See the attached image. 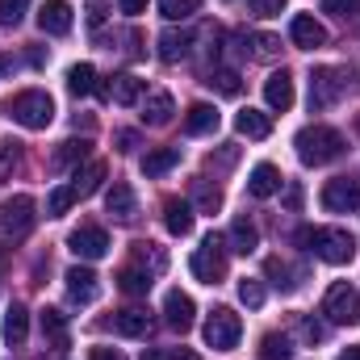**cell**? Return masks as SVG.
I'll return each mask as SVG.
<instances>
[{"instance_id":"cell-52","label":"cell","mask_w":360,"mask_h":360,"mask_svg":"<svg viewBox=\"0 0 360 360\" xmlns=\"http://www.w3.org/2000/svg\"><path fill=\"white\" fill-rule=\"evenodd\" d=\"M335 360H360V344H356V348H344Z\"/></svg>"},{"instance_id":"cell-2","label":"cell","mask_w":360,"mask_h":360,"mask_svg":"<svg viewBox=\"0 0 360 360\" xmlns=\"http://www.w3.org/2000/svg\"><path fill=\"white\" fill-rule=\"evenodd\" d=\"M293 239L306 252H314L319 260H327V264H348L356 256V239L348 231H340V226H302Z\"/></svg>"},{"instance_id":"cell-34","label":"cell","mask_w":360,"mask_h":360,"mask_svg":"<svg viewBox=\"0 0 360 360\" xmlns=\"http://www.w3.org/2000/svg\"><path fill=\"white\" fill-rule=\"evenodd\" d=\"M193 197H197V210H205V214H218V210H222V188L210 184V180H197Z\"/></svg>"},{"instance_id":"cell-36","label":"cell","mask_w":360,"mask_h":360,"mask_svg":"<svg viewBox=\"0 0 360 360\" xmlns=\"http://www.w3.org/2000/svg\"><path fill=\"white\" fill-rule=\"evenodd\" d=\"M205 84H210V89H218L222 96H239V89H243V84H239V72H231V68H214Z\"/></svg>"},{"instance_id":"cell-28","label":"cell","mask_w":360,"mask_h":360,"mask_svg":"<svg viewBox=\"0 0 360 360\" xmlns=\"http://www.w3.org/2000/svg\"><path fill=\"white\" fill-rule=\"evenodd\" d=\"M105 210H109L117 222H134V188H130V184H113L109 197H105Z\"/></svg>"},{"instance_id":"cell-15","label":"cell","mask_w":360,"mask_h":360,"mask_svg":"<svg viewBox=\"0 0 360 360\" xmlns=\"http://www.w3.org/2000/svg\"><path fill=\"white\" fill-rule=\"evenodd\" d=\"M38 30L42 34H68L72 30V4L68 0H46L38 8Z\"/></svg>"},{"instance_id":"cell-18","label":"cell","mask_w":360,"mask_h":360,"mask_svg":"<svg viewBox=\"0 0 360 360\" xmlns=\"http://www.w3.org/2000/svg\"><path fill=\"white\" fill-rule=\"evenodd\" d=\"M30 340V310L21 306V302H13L8 310H4V344L8 348H21Z\"/></svg>"},{"instance_id":"cell-38","label":"cell","mask_w":360,"mask_h":360,"mask_svg":"<svg viewBox=\"0 0 360 360\" xmlns=\"http://www.w3.org/2000/svg\"><path fill=\"white\" fill-rule=\"evenodd\" d=\"M201 8V0H160V17L164 21H188Z\"/></svg>"},{"instance_id":"cell-54","label":"cell","mask_w":360,"mask_h":360,"mask_svg":"<svg viewBox=\"0 0 360 360\" xmlns=\"http://www.w3.org/2000/svg\"><path fill=\"white\" fill-rule=\"evenodd\" d=\"M8 68H13V59H4V55H0V72H8Z\"/></svg>"},{"instance_id":"cell-33","label":"cell","mask_w":360,"mask_h":360,"mask_svg":"<svg viewBox=\"0 0 360 360\" xmlns=\"http://www.w3.org/2000/svg\"><path fill=\"white\" fill-rule=\"evenodd\" d=\"M72 205H76L72 184H59V188H51V193H46V218H63Z\"/></svg>"},{"instance_id":"cell-19","label":"cell","mask_w":360,"mask_h":360,"mask_svg":"<svg viewBox=\"0 0 360 360\" xmlns=\"http://www.w3.org/2000/svg\"><path fill=\"white\" fill-rule=\"evenodd\" d=\"M193 222H197V218H193V205H188V201H180V197H168V201H164V226H168V235H188V231H193Z\"/></svg>"},{"instance_id":"cell-47","label":"cell","mask_w":360,"mask_h":360,"mask_svg":"<svg viewBox=\"0 0 360 360\" xmlns=\"http://www.w3.org/2000/svg\"><path fill=\"white\" fill-rule=\"evenodd\" d=\"M139 147V134L134 130H117V151H134Z\"/></svg>"},{"instance_id":"cell-43","label":"cell","mask_w":360,"mask_h":360,"mask_svg":"<svg viewBox=\"0 0 360 360\" xmlns=\"http://www.w3.org/2000/svg\"><path fill=\"white\" fill-rule=\"evenodd\" d=\"M285 4H289V0H252V13H256V17H276Z\"/></svg>"},{"instance_id":"cell-40","label":"cell","mask_w":360,"mask_h":360,"mask_svg":"<svg viewBox=\"0 0 360 360\" xmlns=\"http://www.w3.org/2000/svg\"><path fill=\"white\" fill-rule=\"evenodd\" d=\"M30 0H0V25H21Z\"/></svg>"},{"instance_id":"cell-39","label":"cell","mask_w":360,"mask_h":360,"mask_svg":"<svg viewBox=\"0 0 360 360\" xmlns=\"http://www.w3.org/2000/svg\"><path fill=\"white\" fill-rule=\"evenodd\" d=\"M239 302H243L248 310H260V306H264V285H260L256 276H243V281H239Z\"/></svg>"},{"instance_id":"cell-45","label":"cell","mask_w":360,"mask_h":360,"mask_svg":"<svg viewBox=\"0 0 360 360\" xmlns=\"http://www.w3.org/2000/svg\"><path fill=\"white\" fill-rule=\"evenodd\" d=\"M252 42H256V55H260V59H269V55H276V46H281V42H276L272 34H256Z\"/></svg>"},{"instance_id":"cell-5","label":"cell","mask_w":360,"mask_h":360,"mask_svg":"<svg viewBox=\"0 0 360 360\" xmlns=\"http://www.w3.org/2000/svg\"><path fill=\"white\" fill-rule=\"evenodd\" d=\"M239 335H243L239 314H235L231 306H214V314L205 319V344H210L214 352H231V348L239 344Z\"/></svg>"},{"instance_id":"cell-4","label":"cell","mask_w":360,"mask_h":360,"mask_svg":"<svg viewBox=\"0 0 360 360\" xmlns=\"http://www.w3.org/2000/svg\"><path fill=\"white\" fill-rule=\"evenodd\" d=\"M34 210H38V205H34V197H25V193L4 197V201H0V243H21V239H30V231H34V222H38Z\"/></svg>"},{"instance_id":"cell-22","label":"cell","mask_w":360,"mask_h":360,"mask_svg":"<svg viewBox=\"0 0 360 360\" xmlns=\"http://www.w3.org/2000/svg\"><path fill=\"white\" fill-rule=\"evenodd\" d=\"M68 92H72V96H92V92L109 96V89L96 84V68H92V63H76V68H68Z\"/></svg>"},{"instance_id":"cell-46","label":"cell","mask_w":360,"mask_h":360,"mask_svg":"<svg viewBox=\"0 0 360 360\" xmlns=\"http://www.w3.org/2000/svg\"><path fill=\"white\" fill-rule=\"evenodd\" d=\"M302 340H306V344H319V340H323V327H319L314 319H302Z\"/></svg>"},{"instance_id":"cell-10","label":"cell","mask_w":360,"mask_h":360,"mask_svg":"<svg viewBox=\"0 0 360 360\" xmlns=\"http://www.w3.org/2000/svg\"><path fill=\"white\" fill-rule=\"evenodd\" d=\"M340 76H344L340 68H319V72L310 76V109H327L335 96L348 92V84H344Z\"/></svg>"},{"instance_id":"cell-11","label":"cell","mask_w":360,"mask_h":360,"mask_svg":"<svg viewBox=\"0 0 360 360\" xmlns=\"http://www.w3.org/2000/svg\"><path fill=\"white\" fill-rule=\"evenodd\" d=\"M68 297L76 302V306H89V302H96V293H101V276L92 269H84V264H76V269H68Z\"/></svg>"},{"instance_id":"cell-41","label":"cell","mask_w":360,"mask_h":360,"mask_svg":"<svg viewBox=\"0 0 360 360\" xmlns=\"http://www.w3.org/2000/svg\"><path fill=\"white\" fill-rule=\"evenodd\" d=\"M17 160H21V143H0V180L8 168H17Z\"/></svg>"},{"instance_id":"cell-55","label":"cell","mask_w":360,"mask_h":360,"mask_svg":"<svg viewBox=\"0 0 360 360\" xmlns=\"http://www.w3.org/2000/svg\"><path fill=\"white\" fill-rule=\"evenodd\" d=\"M0 281H4V248H0Z\"/></svg>"},{"instance_id":"cell-7","label":"cell","mask_w":360,"mask_h":360,"mask_svg":"<svg viewBox=\"0 0 360 360\" xmlns=\"http://www.w3.org/2000/svg\"><path fill=\"white\" fill-rule=\"evenodd\" d=\"M188 269H193V276H197L201 285H218V281L226 276V248H222V239H218V235H210V239L193 252Z\"/></svg>"},{"instance_id":"cell-16","label":"cell","mask_w":360,"mask_h":360,"mask_svg":"<svg viewBox=\"0 0 360 360\" xmlns=\"http://www.w3.org/2000/svg\"><path fill=\"white\" fill-rule=\"evenodd\" d=\"M264 101H269V109H276V113L293 109V76H289L285 68L272 72L269 80H264Z\"/></svg>"},{"instance_id":"cell-25","label":"cell","mask_w":360,"mask_h":360,"mask_svg":"<svg viewBox=\"0 0 360 360\" xmlns=\"http://www.w3.org/2000/svg\"><path fill=\"white\" fill-rule=\"evenodd\" d=\"M188 51H193V30H168V34H160V59L164 63H180V59H188Z\"/></svg>"},{"instance_id":"cell-27","label":"cell","mask_w":360,"mask_h":360,"mask_svg":"<svg viewBox=\"0 0 360 360\" xmlns=\"http://www.w3.org/2000/svg\"><path fill=\"white\" fill-rule=\"evenodd\" d=\"M235 130H239L243 139H269L272 134V117L269 113H260V109H239V113H235Z\"/></svg>"},{"instance_id":"cell-9","label":"cell","mask_w":360,"mask_h":360,"mask_svg":"<svg viewBox=\"0 0 360 360\" xmlns=\"http://www.w3.org/2000/svg\"><path fill=\"white\" fill-rule=\"evenodd\" d=\"M68 248L80 256V260H101L109 252V235L105 226H92V222H80L72 235H68Z\"/></svg>"},{"instance_id":"cell-26","label":"cell","mask_w":360,"mask_h":360,"mask_svg":"<svg viewBox=\"0 0 360 360\" xmlns=\"http://www.w3.org/2000/svg\"><path fill=\"white\" fill-rule=\"evenodd\" d=\"M105 164L101 160H92V164H84V168H76V176H72V193H76V201H84V197H92L96 188H101V180H105Z\"/></svg>"},{"instance_id":"cell-48","label":"cell","mask_w":360,"mask_h":360,"mask_svg":"<svg viewBox=\"0 0 360 360\" xmlns=\"http://www.w3.org/2000/svg\"><path fill=\"white\" fill-rule=\"evenodd\" d=\"M89 360H126V356H122L117 348H92V352H89Z\"/></svg>"},{"instance_id":"cell-6","label":"cell","mask_w":360,"mask_h":360,"mask_svg":"<svg viewBox=\"0 0 360 360\" xmlns=\"http://www.w3.org/2000/svg\"><path fill=\"white\" fill-rule=\"evenodd\" d=\"M323 314L340 327H356L360 323V293L348 285V281H335L323 297Z\"/></svg>"},{"instance_id":"cell-20","label":"cell","mask_w":360,"mask_h":360,"mask_svg":"<svg viewBox=\"0 0 360 360\" xmlns=\"http://www.w3.org/2000/svg\"><path fill=\"white\" fill-rule=\"evenodd\" d=\"M226 243H231V252H239V256H252V252L260 248V231H256V222H248V218H235V222H231V231H226Z\"/></svg>"},{"instance_id":"cell-50","label":"cell","mask_w":360,"mask_h":360,"mask_svg":"<svg viewBox=\"0 0 360 360\" xmlns=\"http://www.w3.org/2000/svg\"><path fill=\"white\" fill-rule=\"evenodd\" d=\"M285 205H289V210H297V205H302V188H297V184H289V193H285Z\"/></svg>"},{"instance_id":"cell-35","label":"cell","mask_w":360,"mask_h":360,"mask_svg":"<svg viewBox=\"0 0 360 360\" xmlns=\"http://www.w3.org/2000/svg\"><path fill=\"white\" fill-rule=\"evenodd\" d=\"M260 360H293V344L285 340V335H264L260 340Z\"/></svg>"},{"instance_id":"cell-29","label":"cell","mask_w":360,"mask_h":360,"mask_svg":"<svg viewBox=\"0 0 360 360\" xmlns=\"http://www.w3.org/2000/svg\"><path fill=\"white\" fill-rule=\"evenodd\" d=\"M276 188H281V172H276L272 164H256V168H252V176H248V193L264 201V197H272Z\"/></svg>"},{"instance_id":"cell-24","label":"cell","mask_w":360,"mask_h":360,"mask_svg":"<svg viewBox=\"0 0 360 360\" xmlns=\"http://www.w3.org/2000/svg\"><path fill=\"white\" fill-rule=\"evenodd\" d=\"M172 113H176V105H172V96H168L164 89L151 92V96L143 101V122H147V126H155V130H160V126H168V122H172Z\"/></svg>"},{"instance_id":"cell-30","label":"cell","mask_w":360,"mask_h":360,"mask_svg":"<svg viewBox=\"0 0 360 360\" xmlns=\"http://www.w3.org/2000/svg\"><path fill=\"white\" fill-rule=\"evenodd\" d=\"M180 164V147H155L143 155V176H164Z\"/></svg>"},{"instance_id":"cell-1","label":"cell","mask_w":360,"mask_h":360,"mask_svg":"<svg viewBox=\"0 0 360 360\" xmlns=\"http://www.w3.org/2000/svg\"><path fill=\"white\" fill-rule=\"evenodd\" d=\"M293 147H297V160H302L306 168H323V164H331V160H340V155H344V134H340L335 126L314 122V126L297 130Z\"/></svg>"},{"instance_id":"cell-49","label":"cell","mask_w":360,"mask_h":360,"mask_svg":"<svg viewBox=\"0 0 360 360\" xmlns=\"http://www.w3.org/2000/svg\"><path fill=\"white\" fill-rule=\"evenodd\" d=\"M122 4V13H130V17H139L143 8H147V0H117Z\"/></svg>"},{"instance_id":"cell-42","label":"cell","mask_w":360,"mask_h":360,"mask_svg":"<svg viewBox=\"0 0 360 360\" xmlns=\"http://www.w3.org/2000/svg\"><path fill=\"white\" fill-rule=\"evenodd\" d=\"M323 8H327V13H335V17H356L360 0H323Z\"/></svg>"},{"instance_id":"cell-12","label":"cell","mask_w":360,"mask_h":360,"mask_svg":"<svg viewBox=\"0 0 360 360\" xmlns=\"http://www.w3.org/2000/svg\"><path fill=\"white\" fill-rule=\"evenodd\" d=\"M164 319H168V327L172 331H188L193 327V319H197V306H193V297L188 293H180V289H172L168 297H164Z\"/></svg>"},{"instance_id":"cell-21","label":"cell","mask_w":360,"mask_h":360,"mask_svg":"<svg viewBox=\"0 0 360 360\" xmlns=\"http://www.w3.org/2000/svg\"><path fill=\"white\" fill-rule=\"evenodd\" d=\"M92 143L89 139H68V143H59V151H55V160H51V168L55 172H68V168H80L84 160H89Z\"/></svg>"},{"instance_id":"cell-13","label":"cell","mask_w":360,"mask_h":360,"mask_svg":"<svg viewBox=\"0 0 360 360\" xmlns=\"http://www.w3.org/2000/svg\"><path fill=\"white\" fill-rule=\"evenodd\" d=\"M289 38H293V46L314 51V46H323V42H327V30H323V21H314L310 13H297V17L289 21Z\"/></svg>"},{"instance_id":"cell-14","label":"cell","mask_w":360,"mask_h":360,"mask_svg":"<svg viewBox=\"0 0 360 360\" xmlns=\"http://www.w3.org/2000/svg\"><path fill=\"white\" fill-rule=\"evenodd\" d=\"M38 319H42V340H46V344H51L55 352H68V348H72L68 314H63V310H55V306H46V310H42Z\"/></svg>"},{"instance_id":"cell-51","label":"cell","mask_w":360,"mask_h":360,"mask_svg":"<svg viewBox=\"0 0 360 360\" xmlns=\"http://www.w3.org/2000/svg\"><path fill=\"white\" fill-rule=\"evenodd\" d=\"M168 360H201L197 352H188V348H176V352H168Z\"/></svg>"},{"instance_id":"cell-23","label":"cell","mask_w":360,"mask_h":360,"mask_svg":"<svg viewBox=\"0 0 360 360\" xmlns=\"http://www.w3.org/2000/svg\"><path fill=\"white\" fill-rule=\"evenodd\" d=\"M214 130H218V109L205 105V101L188 105V113H184V134H214Z\"/></svg>"},{"instance_id":"cell-3","label":"cell","mask_w":360,"mask_h":360,"mask_svg":"<svg viewBox=\"0 0 360 360\" xmlns=\"http://www.w3.org/2000/svg\"><path fill=\"white\" fill-rule=\"evenodd\" d=\"M4 113L17 126H25V130H46L55 122V101H51V92H42V89H25V92H13L4 101Z\"/></svg>"},{"instance_id":"cell-37","label":"cell","mask_w":360,"mask_h":360,"mask_svg":"<svg viewBox=\"0 0 360 360\" xmlns=\"http://www.w3.org/2000/svg\"><path fill=\"white\" fill-rule=\"evenodd\" d=\"M117 285H122V293H147L151 289V272H143V269H122L117 272Z\"/></svg>"},{"instance_id":"cell-17","label":"cell","mask_w":360,"mask_h":360,"mask_svg":"<svg viewBox=\"0 0 360 360\" xmlns=\"http://www.w3.org/2000/svg\"><path fill=\"white\" fill-rule=\"evenodd\" d=\"M113 327H117V335L143 340V335H151V314H147L143 306H126V310L113 314Z\"/></svg>"},{"instance_id":"cell-8","label":"cell","mask_w":360,"mask_h":360,"mask_svg":"<svg viewBox=\"0 0 360 360\" xmlns=\"http://www.w3.org/2000/svg\"><path fill=\"white\" fill-rule=\"evenodd\" d=\"M323 210H327V214H356L360 210V180H352V176L327 180V188H323Z\"/></svg>"},{"instance_id":"cell-44","label":"cell","mask_w":360,"mask_h":360,"mask_svg":"<svg viewBox=\"0 0 360 360\" xmlns=\"http://www.w3.org/2000/svg\"><path fill=\"white\" fill-rule=\"evenodd\" d=\"M105 17H109V0H89V25H105Z\"/></svg>"},{"instance_id":"cell-53","label":"cell","mask_w":360,"mask_h":360,"mask_svg":"<svg viewBox=\"0 0 360 360\" xmlns=\"http://www.w3.org/2000/svg\"><path fill=\"white\" fill-rule=\"evenodd\" d=\"M143 360H168V352H143Z\"/></svg>"},{"instance_id":"cell-31","label":"cell","mask_w":360,"mask_h":360,"mask_svg":"<svg viewBox=\"0 0 360 360\" xmlns=\"http://www.w3.org/2000/svg\"><path fill=\"white\" fill-rule=\"evenodd\" d=\"M109 96H113L117 105H139V101H143V80H139V76H113Z\"/></svg>"},{"instance_id":"cell-32","label":"cell","mask_w":360,"mask_h":360,"mask_svg":"<svg viewBox=\"0 0 360 360\" xmlns=\"http://www.w3.org/2000/svg\"><path fill=\"white\" fill-rule=\"evenodd\" d=\"M264 276H269L276 289H285V293H289V289H297V281H289V276H302V272L289 269L281 256H272V260H264Z\"/></svg>"}]
</instances>
